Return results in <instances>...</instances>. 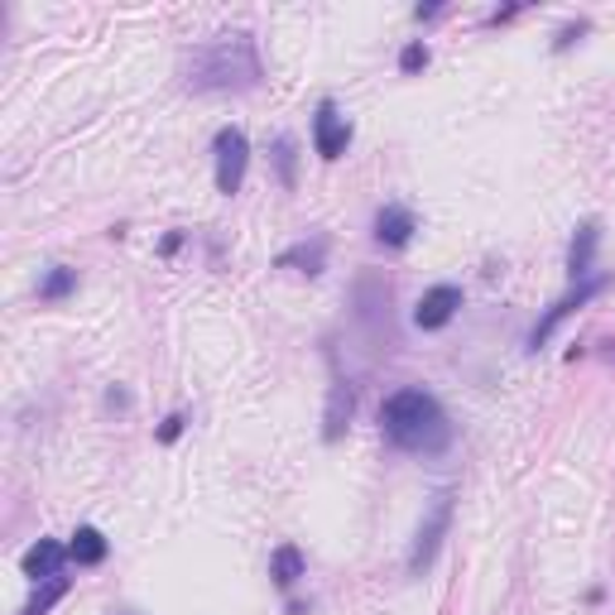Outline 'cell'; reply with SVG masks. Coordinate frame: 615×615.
Here are the masks:
<instances>
[{"mask_svg": "<svg viewBox=\"0 0 615 615\" xmlns=\"http://www.w3.org/2000/svg\"><path fill=\"white\" fill-rule=\"evenodd\" d=\"M121 615H135V611H121Z\"/></svg>", "mask_w": 615, "mask_h": 615, "instance_id": "obj_23", "label": "cell"}, {"mask_svg": "<svg viewBox=\"0 0 615 615\" xmlns=\"http://www.w3.org/2000/svg\"><path fill=\"white\" fill-rule=\"evenodd\" d=\"M356 323L371 332V342H389V279L385 274H361L352 289Z\"/></svg>", "mask_w": 615, "mask_h": 615, "instance_id": "obj_5", "label": "cell"}, {"mask_svg": "<svg viewBox=\"0 0 615 615\" xmlns=\"http://www.w3.org/2000/svg\"><path fill=\"white\" fill-rule=\"evenodd\" d=\"M611 284H615L611 274H592V279H582V284H572V289L563 293V299H557V303L549 308V313H543L539 323H534V332H529V352H539V346H543V342H549L553 332H557V323H563V317H572L582 303H592L596 293H606Z\"/></svg>", "mask_w": 615, "mask_h": 615, "instance_id": "obj_6", "label": "cell"}, {"mask_svg": "<svg viewBox=\"0 0 615 615\" xmlns=\"http://www.w3.org/2000/svg\"><path fill=\"white\" fill-rule=\"evenodd\" d=\"M428 59H432V53H428V44H424V39H414V44H404V53H399V73H404V77L424 73V67H428Z\"/></svg>", "mask_w": 615, "mask_h": 615, "instance_id": "obj_19", "label": "cell"}, {"mask_svg": "<svg viewBox=\"0 0 615 615\" xmlns=\"http://www.w3.org/2000/svg\"><path fill=\"white\" fill-rule=\"evenodd\" d=\"M582 34H586V20H577V24H567V30H557V39H553V49H557V53H567V49L577 44Z\"/></svg>", "mask_w": 615, "mask_h": 615, "instance_id": "obj_20", "label": "cell"}, {"mask_svg": "<svg viewBox=\"0 0 615 615\" xmlns=\"http://www.w3.org/2000/svg\"><path fill=\"white\" fill-rule=\"evenodd\" d=\"M414 231H418V217L404 202H385L381 212H375V246L404 250V246L414 241Z\"/></svg>", "mask_w": 615, "mask_h": 615, "instance_id": "obj_10", "label": "cell"}, {"mask_svg": "<svg viewBox=\"0 0 615 615\" xmlns=\"http://www.w3.org/2000/svg\"><path fill=\"white\" fill-rule=\"evenodd\" d=\"M596 241H601V221L596 217H586L577 236H572V246H567V279L572 284H582V279H592V256H596Z\"/></svg>", "mask_w": 615, "mask_h": 615, "instance_id": "obj_12", "label": "cell"}, {"mask_svg": "<svg viewBox=\"0 0 615 615\" xmlns=\"http://www.w3.org/2000/svg\"><path fill=\"white\" fill-rule=\"evenodd\" d=\"M270 577H274L279 592H293V586L308 577V557H303L299 543H279L270 553Z\"/></svg>", "mask_w": 615, "mask_h": 615, "instance_id": "obj_13", "label": "cell"}, {"mask_svg": "<svg viewBox=\"0 0 615 615\" xmlns=\"http://www.w3.org/2000/svg\"><path fill=\"white\" fill-rule=\"evenodd\" d=\"M106 553H111V539L102 534V529L77 524L73 543H67V557H73L77 567H102V563H106Z\"/></svg>", "mask_w": 615, "mask_h": 615, "instance_id": "obj_15", "label": "cell"}, {"mask_svg": "<svg viewBox=\"0 0 615 615\" xmlns=\"http://www.w3.org/2000/svg\"><path fill=\"white\" fill-rule=\"evenodd\" d=\"M67 586H73V582H67V577L39 582V592H34L30 601H24V611H20V615H49V611H53V606H59V601L67 596Z\"/></svg>", "mask_w": 615, "mask_h": 615, "instance_id": "obj_17", "label": "cell"}, {"mask_svg": "<svg viewBox=\"0 0 615 615\" xmlns=\"http://www.w3.org/2000/svg\"><path fill=\"white\" fill-rule=\"evenodd\" d=\"M77 293V270L73 264H49L44 279H39V303H63Z\"/></svg>", "mask_w": 615, "mask_h": 615, "instance_id": "obj_16", "label": "cell"}, {"mask_svg": "<svg viewBox=\"0 0 615 615\" xmlns=\"http://www.w3.org/2000/svg\"><path fill=\"white\" fill-rule=\"evenodd\" d=\"M63 563H67V549L59 539H39V543H30L24 549V557H20V572L30 582H53V577H63Z\"/></svg>", "mask_w": 615, "mask_h": 615, "instance_id": "obj_11", "label": "cell"}, {"mask_svg": "<svg viewBox=\"0 0 615 615\" xmlns=\"http://www.w3.org/2000/svg\"><path fill=\"white\" fill-rule=\"evenodd\" d=\"M184 428H188V414H169V418L159 424V442H174Z\"/></svg>", "mask_w": 615, "mask_h": 615, "instance_id": "obj_21", "label": "cell"}, {"mask_svg": "<svg viewBox=\"0 0 615 615\" xmlns=\"http://www.w3.org/2000/svg\"><path fill=\"white\" fill-rule=\"evenodd\" d=\"M381 432L389 447L414 452V457H438V452H447V442H452L447 409L424 385H404L381 404Z\"/></svg>", "mask_w": 615, "mask_h": 615, "instance_id": "obj_2", "label": "cell"}, {"mask_svg": "<svg viewBox=\"0 0 615 615\" xmlns=\"http://www.w3.org/2000/svg\"><path fill=\"white\" fill-rule=\"evenodd\" d=\"M274 264H279V270H299V274H323L327 270V236H313V241L289 246Z\"/></svg>", "mask_w": 615, "mask_h": 615, "instance_id": "obj_14", "label": "cell"}, {"mask_svg": "<svg viewBox=\"0 0 615 615\" xmlns=\"http://www.w3.org/2000/svg\"><path fill=\"white\" fill-rule=\"evenodd\" d=\"M327 361H332V395H327L323 438H327V442H337L342 432H346V424H352V414H356V385L342 375V366H337V356H332V352H327Z\"/></svg>", "mask_w": 615, "mask_h": 615, "instance_id": "obj_9", "label": "cell"}, {"mask_svg": "<svg viewBox=\"0 0 615 615\" xmlns=\"http://www.w3.org/2000/svg\"><path fill=\"white\" fill-rule=\"evenodd\" d=\"M274 169H279V184L293 188L299 184V174H293V164H299V145H293V135H274Z\"/></svg>", "mask_w": 615, "mask_h": 615, "instance_id": "obj_18", "label": "cell"}, {"mask_svg": "<svg viewBox=\"0 0 615 615\" xmlns=\"http://www.w3.org/2000/svg\"><path fill=\"white\" fill-rule=\"evenodd\" d=\"M461 313V289L457 284H432L424 289V299L414 308V327L418 332H442Z\"/></svg>", "mask_w": 615, "mask_h": 615, "instance_id": "obj_8", "label": "cell"}, {"mask_svg": "<svg viewBox=\"0 0 615 615\" xmlns=\"http://www.w3.org/2000/svg\"><path fill=\"white\" fill-rule=\"evenodd\" d=\"M452 491H438L432 496V505H428V514H424V524H418V534H414V543H409V577H424V572L432 567V557H438V549H442V539H447V529H452Z\"/></svg>", "mask_w": 615, "mask_h": 615, "instance_id": "obj_4", "label": "cell"}, {"mask_svg": "<svg viewBox=\"0 0 615 615\" xmlns=\"http://www.w3.org/2000/svg\"><path fill=\"white\" fill-rule=\"evenodd\" d=\"M106 404H111V409H125V404H131V395H125V389H111Z\"/></svg>", "mask_w": 615, "mask_h": 615, "instance_id": "obj_22", "label": "cell"}, {"mask_svg": "<svg viewBox=\"0 0 615 615\" xmlns=\"http://www.w3.org/2000/svg\"><path fill=\"white\" fill-rule=\"evenodd\" d=\"M184 82L198 96H217V92H256L264 82V63H260V44L256 34H221L212 44H198L184 53Z\"/></svg>", "mask_w": 615, "mask_h": 615, "instance_id": "obj_1", "label": "cell"}, {"mask_svg": "<svg viewBox=\"0 0 615 615\" xmlns=\"http://www.w3.org/2000/svg\"><path fill=\"white\" fill-rule=\"evenodd\" d=\"M246 169H250V139L241 125H221L212 135V174H217V192L221 198H236L246 184Z\"/></svg>", "mask_w": 615, "mask_h": 615, "instance_id": "obj_3", "label": "cell"}, {"mask_svg": "<svg viewBox=\"0 0 615 615\" xmlns=\"http://www.w3.org/2000/svg\"><path fill=\"white\" fill-rule=\"evenodd\" d=\"M313 149H317V159H327V164H337L346 149H352V121L342 116V106L332 102V96H323L313 111Z\"/></svg>", "mask_w": 615, "mask_h": 615, "instance_id": "obj_7", "label": "cell"}]
</instances>
